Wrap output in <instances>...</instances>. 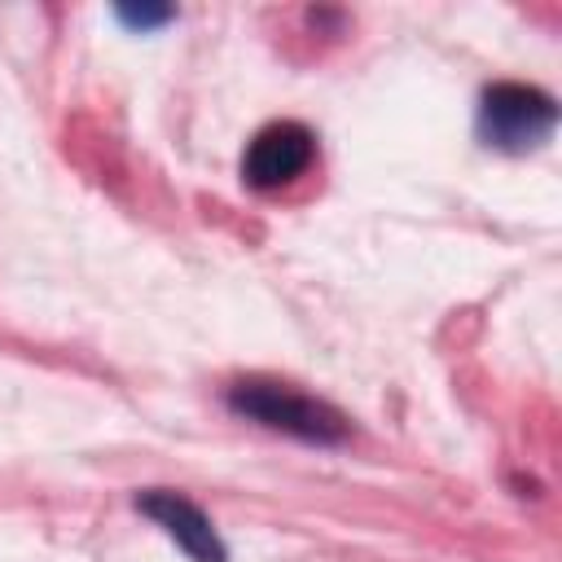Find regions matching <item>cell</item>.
I'll return each mask as SVG.
<instances>
[{"label":"cell","mask_w":562,"mask_h":562,"mask_svg":"<svg viewBox=\"0 0 562 562\" xmlns=\"http://www.w3.org/2000/svg\"><path fill=\"white\" fill-rule=\"evenodd\" d=\"M224 404L233 417H246L263 430H277V435H290V439H303L316 448H338L351 439V417L342 408H334L329 400L303 395L285 382H272V378L233 382L224 391Z\"/></svg>","instance_id":"cell-1"},{"label":"cell","mask_w":562,"mask_h":562,"mask_svg":"<svg viewBox=\"0 0 562 562\" xmlns=\"http://www.w3.org/2000/svg\"><path fill=\"white\" fill-rule=\"evenodd\" d=\"M558 127V101L536 83H487L479 97V140L501 154L540 149Z\"/></svg>","instance_id":"cell-2"},{"label":"cell","mask_w":562,"mask_h":562,"mask_svg":"<svg viewBox=\"0 0 562 562\" xmlns=\"http://www.w3.org/2000/svg\"><path fill=\"white\" fill-rule=\"evenodd\" d=\"M312 162H316V132L307 123H299V119H277V123H263L246 140L241 180L250 189L268 193V189L294 184Z\"/></svg>","instance_id":"cell-3"},{"label":"cell","mask_w":562,"mask_h":562,"mask_svg":"<svg viewBox=\"0 0 562 562\" xmlns=\"http://www.w3.org/2000/svg\"><path fill=\"white\" fill-rule=\"evenodd\" d=\"M132 505L167 536L176 540V549L189 553V562H228V544L220 540L215 522L202 514V505H193L189 496L171 492V487H145L132 496Z\"/></svg>","instance_id":"cell-4"},{"label":"cell","mask_w":562,"mask_h":562,"mask_svg":"<svg viewBox=\"0 0 562 562\" xmlns=\"http://www.w3.org/2000/svg\"><path fill=\"white\" fill-rule=\"evenodd\" d=\"M114 18L132 31H154V26H167L176 18V9L171 4H119Z\"/></svg>","instance_id":"cell-5"}]
</instances>
